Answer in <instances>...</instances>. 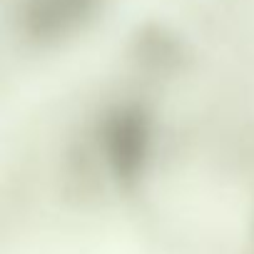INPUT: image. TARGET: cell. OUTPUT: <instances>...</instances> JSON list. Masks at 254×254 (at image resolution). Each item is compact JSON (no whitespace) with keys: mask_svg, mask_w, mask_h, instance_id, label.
<instances>
[{"mask_svg":"<svg viewBox=\"0 0 254 254\" xmlns=\"http://www.w3.org/2000/svg\"><path fill=\"white\" fill-rule=\"evenodd\" d=\"M0 254H254V87L155 13L18 87Z\"/></svg>","mask_w":254,"mask_h":254,"instance_id":"obj_1","label":"cell"},{"mask_svg":"<svg viewBox=\"0 0 254 254\" xmlns=\"http://www.w3.org/2000/svg\"><path fill=\"white\" fill-rule=\"evenodd\" d=\"M130 0H0L3 82L23 87L90 53L112 33Z\"/></svg>","mask_w":254,"mask_h":254,"instance_id":"obj_2","label":"cell"},{"mask_svg":"<svg viewBox=\"0 0 254 254\" xmlns=\"http://www.w3.org/2000/svg\"><path fill=\"white\" fill-rule=\"evenodd\" d=\"M157 18L177 28L219 65L254 87V0H150Z\"/></svg>","mask_w":254,"mask_h":254,"instance_id":"obj_3","label":"cell"}]
</instances>
